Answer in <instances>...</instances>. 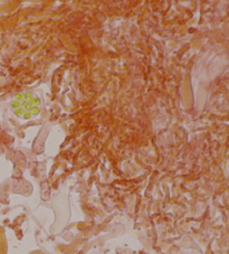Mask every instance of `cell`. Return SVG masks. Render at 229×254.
<instances>
[{
  "instance_id": "obj_1",
  "label": "cell",
  "mask_w": 229,
  "mask_h": 254,
  "mask_svg": "<svg viewBox=\"0 0 229 254\" xmlns=\"http://www.w3.org/2000/svg\"><path fill=\"white\" fill-rule=\"evenodd\" d=\"M12 108L17 116L24 119H30L41 111V100L33 93L19 94L12 102Z\"/></svg>"
}]
</instances>
